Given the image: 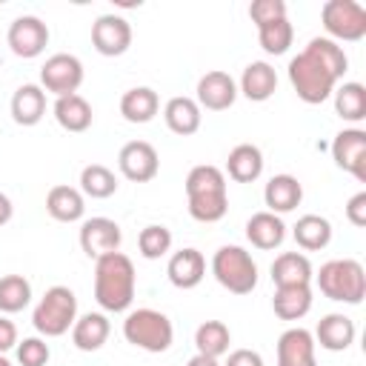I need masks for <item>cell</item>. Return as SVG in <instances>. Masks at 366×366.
I'll use <instances>...</instances> for the list:
<instances>
[{"label":"cell","instance_id":"f6af8a7d","mask_svg":"<svg viewBox=\"0 0 366 366\" xmlns=\"http://www.w3.org/2000/svg\"><path fill=\"white\" fill-rule=\"evenodd\" d=\"M0 366H11V360H9L6 355H0Z\"/></svg>","mask_w":366,"mask_h":366},{"label":"cell","instance_id":"8992f818","mask_svg":"<svg viewBox=\"0 0 366 366\" xmlns=\"http://www.w3.org/2000/svg\"><path fill=\"white\" fill-rule=\"evenodd\" d=\"M123 337L132 346L143 349V352L160 355V352H166L172 346L174 326H172V320L163 312L143 306V309H132L126 315V320H123Z\"/></svg>","mask_w":366,"mask_h":366},{"label":"cell","instance_id":"d6986e66","mask_svg":"<svg viewBox=\"0 0 366 366\" xmlns=\"http://www.w3.org/2000/svg\"><path fill=\"white\" fill-rule=\"evenodd\" d=\"M277 92V71L266 60H252L237 83V94H243L252 103H263Z\"/></svg>","mask_w":366,"mask_h":366},{"label":"cell","instance_id":"83f0119b","mask_svg":"<svg viewBox=\"0 0 366 366\" xmlns=\"http://www.w3.org/2000/svg\"><path fill=\"white\" fill-rule=\"evenodd\" d=\"M226 172L234 183H254L263 174V152L254 143H237L226 157Z\"/></svg>","mask_w":366,"mask_h":366},{"label":"cell","instance_id":"e0dca14e","mask_svg":"<svg viewBox=\"0 0 366 366\" xmlns=\"http://www.w3.org/2000/svg\"><path fill=\"white\" fill-rule=\"evenodd\" d=\"M166 274H169V283L174 289H194L200 286V280L206 277V257L197 252V249H180L169 257L166 263Z\"/></svg>","mask_w":366,"mask_h":366},{"label":"cell","instance_id":"ee69618b","mask_svg":"<svg viewBox=\"0 0 366 366\" xmlns=\"http://www.w3.org/2000/svg\"><path fill=\"white\" fill-rule=\"evenodd\" d=\"M186 366H220V363H217V357H206V355H194V357H192V360H189Z\"/></svg>","mask_w":366,"mask_h":366},{"label":"cell","instance_id":"2e32d148","mask_svg":"<svg viewBox=\"0 0 366 366\" xmlns=\"http://www.w3.org/2000/svg\"><path fill=\"white\" fill-rule=\"evenodd\" d=\"M277 366H317V343L309 329L292 326L277 337Z\"/></svg>","mask_w":366,"mask_h":366},{"label":"cell","instance_id":"9c48e42d","mask_svg":"<svg viewBox=\"0 0 366 366\" xmlns=\"http://www.w3.org/2000/svg\"><path fill=\"white\" fill-rule=\"evenodd\" d=\"M83 63L74 54L57 51L51 57H46L43 69H40V89L54 94V97H66V94H77V89L83 86Z\"/></svg>","mask_w":366,"mask_h":366},{"label":"cell","instance_id":"8d00e7d4","mask_svg":"<svg viewBox=\"0 0 366 366\" xmlns=\"http://www.w3.org/2000/svg\"><path fill=\"white\" fill-rule=\"evenodd\" d=\"M137 249L146 260H160L172 252V232L163 223H149L137 234Z\"/></svg>","mask_w":366,"mask_h":366},{"label":"cell","instance_id":"ffe728a7","mask_svg":"<svg viewBox=\"0 0 366 366\" xmlns=\"http://www.w3.org/2000/svg\"><path fill=\"white\" fill-rule=\"evenodd\" d=\"M300 200H303V183L295 174H274L263 189V203H266V212L272 214L295 212Z\"/></svg>","mask_w":366,"mask_h":366},{"label":"cell","instance_id":"6da1fadb","mask_svg":"<svg viewBox=\"0 0 366 366\" xmlns=\"http://www.w3.org/2000/svg\"><path fill=\"white\" fill-rule=\"evenodd\" d=\"M346 69H349V57L340 43H335L329 37H312L303 46V51H297L289 60L286 74H289L295 94L303 103L317 106L332 97V92L343 80Z\"/></svg>","mask_w":366,"mask_h":366},{"label":"cell","instance_id":"4316f807","mask_svg":"<svg viewBox=\"0 0 366 366\" xmlns=\"http://www.w3.org/2000/svg\"><path fill=\"white\" fill-rule=\"evenodd\" d=\"M54 120H57L60 129H66L71 134H80L92 126L94 112H92V103L83 94H66V97L54 100Z\"/></svg>","mask_w":366,"mask_h":366},{"label":"cell","instance_id":"5b68a950","mask_svg":"<svg viewBox=\"0 0 366 366\" xmlns=\"http://www.w3.org/2000/svg\"><path fill=\"white\" fill-rule=\"evenodd\" d=\"M74 320H77V297L69 286L46 289L31 312V323H34L37 335H43V337H60V335L71 332Z\"/></svg>","mask_w":366,"mask_h":366},{"label":"cell","instance_id":"d6a6232c","mask_svg":"<svg viewBox=\"0 0 366 366\" xmlns=\"http://www.w3.org/2000/svg\"><path fill=\"white\" fill-rule=\"evenodd\" d=\"M229 343H232V332H229V326L223 320H203L194 329V349H197V355L223 357L229 352Z\"/></svg>","mask_w":366,"mask_h":366},{"label":"cell","instance_id":"f35d334b","mask_svg":"<svg viewBox=\"0 0 366 366\" xmlns=\"http://www.w3.org/2000/svg\"><path fill=\"white\" fill-rule=\"evenodd\" d=\"M249 17H252L254 26H266V23L283 20L286 17V3L283 0H254L249 6Z\"/></svg>","mask_w":366,"mask_h":366},{"label":"cell","instance_id":"603a6c76","mask_svg":"<svg viewBox=\"0 0 366 366\" xmlns=\"http://www.w3.org/2000/svg\"><path fill=\"white\" fill-rule=\"evenodd\" d=\"M315 269L303 252H283L272 263V283L274 286H312Z\"/></svg>","mask_w":366,"mask_h":366},{"label":"cell","instance_id":"7bdbcfd3","mask_svg":"<svg viewBox=\"0 0 366 366\" xmlns=\"http://www.w3.org/2000/svg\"><path fill=\"white\" fill-rule=\"evenodd\" d=\"M11 217H14V203H11V197H9V194H3V192H0V226H6Z\"/></svg>","mask_w":366,"mask_h":366},{"label":"cell","instance_id":"d590c367","mask_svg":"<svg viewBox=\"0 0 366 366\" xmlns=\"http://www.w3.org/2000/svg\"><path fill=\"white\" fill-rule=\"evenodd\" d=\"M257 40H260V49L266 54H286L292 40H295V29L289 23V17L283 20H274V23H266V26H257Z\"/></svg>","mask_w":366,"mask_h":366},{"label":"cell","instance_id":"ac0fdd59","mask_svg":"<svg viewBox=\"0 0 366 366\" xmlns=\"http://www.w3.org/2000/svg\"><path fill=\"white\" fill-rule=\"evenodd\" d=\"M355 320L346 317L343 312H332V315H323L317 329H315V343H320V349L326 352H346L352 343H355Z\"/></svg>","mask_w":366,"mask_h":366},{"label":"cell","instance_id":"3957f363","mask_svg":"<svg viewBox=\"0 0 366 366\" xmlns=\"http://www.w3.org/2000/svg\"><path fill=\"white\" fill-rule=\"evenodd\" d=\"M186 203L197 223H217L229 212V189L223 169L200 163L186 174Z\"/></svg>","mask_w":366,"mask_h":366},{"label":"cell","instance_id":"5bb4252c","mask_svg":"<svg viewBox=\"0 0 366 366\" xmlns=\"http://www.w3.org/2000/svg\"><path fill=\"white\" fill-rule=\"evenodd\" d=\"M6 40L17 57L31 60V57H40L49 46V26L34 14H23L9 26Z\"/></svg>","mask_w":366,"mask_h":366},{"label":"cell","instance_id":"d4e9b609","mask_svg":"<svg viewBox=\"0 0 366 366\" xmlns=\"http://www.w3.org/2000/svg\"><path fill=\"white\" fill-rule=\"evenodd\" d=\"M46 114V92L40 83H23L11 94V120L17 126H37Z\"/></svg>","mask_w":366,"mask_h":366},{"label":"cell","instance_id":"cb8c5ba5","mask_svg":"<svg viewBox=\"0 0 366 366\" xmlns=\"http://www.w3.org/2000/svg\"><path fill=\"white\" fill-rule=\"evenodd\" d=\"M109 332H112V323L103 312H86V315H77L71 326V343L80 352H97L109 340Z\"/></svg>","mask_w":366,"mask_h":366},{"label":"cell","instance_id":"74e56055","mask_svg":"<svg viewBox=\"0 0 366 366\" xmlns=\"http://www.w3.org/2000/svg\"><path fill=\"white\" fill-rule=\"evenodd\" d=\"M14 352H17V363L20 366H46L49 357H51L49 343L43 337H23V340H17Z\"/></svg>","mask_w":366,"mask_h":366},{"label":"cell","instance_id":"4dcf8cb0","mask_svg":"<svg viewBox=\"0 0 366 366\" xmlns=\"http://www.w3.org/2000/svg\"><path fill=\"white\" fill-rule=\"evenodd\" d=\"M292 237L303 252H320L332 243V223L320 214H303V217H297Z\"/></svg>","mask_w":366,"mask_h":366},{"label":"cell","instance_id":"60d3db41","mask_svg":"<svg viewBox=\"0 0 366 366\" xmlns=\"http://www.w3.org/2000/svg\"><path fill=\"white\" fill-rule=\"evenodd\" d=\"M226 363L223 366H263V357L260 352L254 349H234V352H226Z\"/></svg>","mask_w":366,"mask_h":366},{"label":"cell","instance_id":"8fae6325","mask_svg":"<svg viewBox=\"0 0 366 366\" xmlns=\"http://www.w3.org/2000/svg\"><path fill=\"white\" fill-rule=\"evenodd\" d=\"M123 232L112 217H86L80 223V249L86 257L100 260L112 252H120Z\"/></svg>","mask_w":366,"mask_h":366},{"label":"cell","instance_id":"b9f144b4","mask_svg":"<svg viewBox=\"0 0 366 366\" xmlns=\"http://www.w3.org/2000/svg\"><path fill=\"white\" fill-rule=\"evenodd\" d=\"M14 346H17V326L9 317L0 315V355L11 352Z\"/></svg>","mask_w":366,"mask_h":366},{"label":"cell","instance_id":"7c38bea8","mask_svg":"<svg viewBox=\"0 0 366 366\" xmlns=\"http://www.w3.org/2000/svg\"><path fill=\"white\" fill-rule=\"evenodd\" d=\"M92 46L103 57H120L132 46V23L120 14H100L92 23Z\"/></svg>","mask_w":366,"mask_h":366},{"label":"cell","instance_id":"52a82bcc","mask_svg":"<svg viewBox=\"0 0 366 366\" xmlns=\"http://www.w3.org/2000/svg\"><path fill=\"white\" fill-rule=\"evenodd\" d=\"M212 274L232 295H252L257 286V263L243 246H220L212 257Z\"/></svg>","mask_w":366,"mask_h":366},{"label":"cell","instance_id":"7402d4cb","mask_svg":"<svg viewBox=\"0 0 366 366\" xmlns=\"http://www.w3.org/2000/svg\"><path fill=\"white\" fill-rule=\"evenodd\" d=\"M246 240L254 249H260V252L277 249L286 240V223H283V217L280 214H272V212H254L246 220Z\"/></svg>","mask_w":366,"mask_h":366},{"label":"cell","instance_id":"484cf974","mask_svg":"<svg viewBox=\"0 0 366 366\" xmlns=\"http://www.w3.org/2000/svg\"><path fill=\"white\" fill-rule=\"evenodd\" d=\"M163 120H166V126H169L174 134L189 137V134H194V132L200 129V123H203V109L197 106L194 97L177 94V97H172V100L163 106Z\"/></svg>","mask_w":366,"mask_h":366},{"label":"cell","instance_id":"ab89813d","mask_svg":"<svg viewBox=\"0 0 366 366\" xmlns=\"http://www.w3.org/2000/svg\"><path fill=\"white\" fill-rule=\"evenodd\" d=\"M346 220L352 226H357V229L366 226V192H357V194L349 197V203H346Z\"/></svg>","mask_w":366,"mask_h":366},{"label":"cell","instance_id":"4fadbf2b","mask_svg":"<svg viewBox=\"0 0 366 366\" xmlns=\"http://www.w3.org/2000/svg\"><path fill=\"white\" fill-rule=\"evenodd\" d=\"M117 166H120V174L126 180L149 183L160 172V157H157V149L149 140H129L117 154Z\"/></svg>","mask_w":366,"mask_h":366},{"label":"cell","instance_id":"9a60e30c","mask_svg":"<svg viewBox=\"0 0 366 366\" xmlns=\"http://www.w3.org/2000/svg\"><path fill=\"white\" fill-rule=\"evenodd\" d=\"M197 106L200 109H209V112H226L234 106L237 100V83L229 71H220V69H212L206 71L200 80H197V94H194Z\"/></svg>","mask_w":366,"mask_h":366},{"label":"cell","instance_id":"ba28073f","mask_svg":"<svg viewBox=\"0 0 366 366\" xmlns=\"http://www.w3.org/2000/svg\"><path fill=\"white\" fill-rule=\"evenodd\" d=\"M320 23L335 43H357L366 37V9L357 0H326Z\"/></svg>","mask_w":366,"mask_h":366},{"label":"cell","instance_id":"7a4b0ae2","mask_svg":"<svg viewBox=\"0 0 366 366\" xmlns=\"http://www.w3.org/2000/svg\"><path fill=\"white\" fill-rule=\"evenodd\" d=\"M137 289L134 263L123 252H112L94 260V300L103 312H129Z\"/></svg>","mask_w":366,"mask_h":366},{"label":"cell","instance_id":"f1b7e54d","mask_svg":"<svg viewBox=\"0 0 366 366\" xmlns=\"http://www.w3.org/2000/svg\"><path fill=\"white\" fill-rule=\"evenodd\" d=\"M160 112V97L149 86H134L120 97V114L129 123H149Z\"/></svg>","mask_w":366,"mask_h":366},{"label":"cell","instance_id":"277c9868","mask_svg":"<svg viewBox=\"0 0 366 366\" xmlns=\"http://www.w3.org/2000/svg\"><path fill=\"white\" fill-rule=\"evenodd\" d=\"M312 280H317V289L335 303L357 306L366 297V269L355 257L326 260Z\"/></svg>","mask_w":366,"mask_h":366},{"label":"cell","instance_id":"836d02e7","mask_svg":"<svg viewBox=\"0 0 366 366\" xmlns=\"http://www.w3.org/2000/svg\"><path fill=\"white\" fill-rule=\"evenodd\" d=\"M80 192L83 197H92V200H106L117 192V177L109 166L103 163H89L83 166L80 172Z\"/></svg>","mask_w":366,"mask_h":366},{"label":"cell","instance_id":"e575fe53","mask_svg":"<svg viewBox=\"0 0 366 366\" xmlns=\"http://www.w3.org/2000/svg\"><path fill=\"white\" fill-rule=\"evenodd\" d=\"M31 303V283L23 274H3L0 277V312L14 315Z\"/></svg>","mask_w":366,"mask_h":366},{"label":"cell","instance_id":"30bf717a","mask_svg":"<svg viewBox=\"0 0 366 366\" xmlns=\"http://www.w3.org/2000/svg\"><path fill=\"white\" fill-rule=\"evenodd\" d=\"M332 160L337 169L349 172L360 183H366V132L357 126H349L335 134L332 140Z\"/></svg>","mask_w":366,"mask_h":366},{"label":"cell","instance_id":"44dd1931","mask_svg":"<svg viewBox=\"0 0 366 366\" xmlns=\"http://www.w3.org/2000/svg\"><path fill=\"white\" fill-rule=\"evenodd\" d=\"M46 212L60 223H77L86 214V197L77 186L57 183L46 194Z\"/></svg>","mask_w":366,"mask_h":366},{"label":"cell","instance_id":"f546056e","mask_svg":"<svg viewBox=\"0 0 366 366\" xmlns=\"http://www.w3.org/2000/svg\"><path fill=\"white\" fill-rule=\"evenodd\" d=\"M312 286H277L272 297V309L280 320H300L312 309Z\"/></svg>","mask_w":366,"mask_h":366},{"label":"cell","instance_id":"1f68e13d","mask_svg":"<svg viewBox=\"0 0 366 366\" xmlns=\"http://www.w3.org/2000/svg\"><path fill=\"white\" fill-rule=\"evenodd\" d=\"M332 97H335V112H337L340 120L360 123L366 117V89H363V83H355V80L337 83Z\"/></svg>","mask_w":366,"mask_h":366}]
</instances>
